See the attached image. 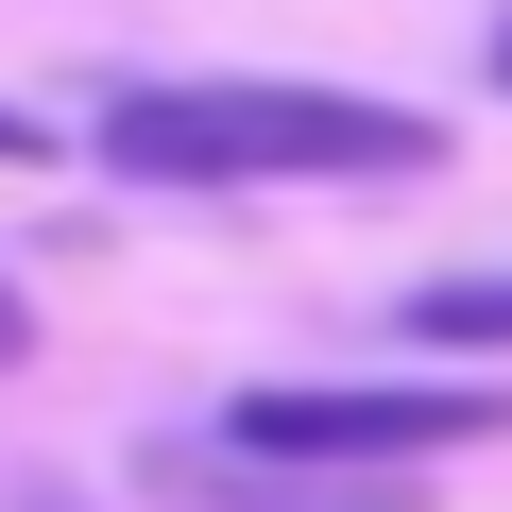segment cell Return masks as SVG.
<instances>
[{
	"label": "cell",
	"instance_id": "52a82bcc",
	"mask_svg": "<svg viewBox=\"0 0 512 512\" xmlns=\"http://www.w3.org/2000/svg\"><path fill=\"white\" fill-rule=\"evenodd\" d=\"M495 86H512V18H495Z\"/></svg>",
	"mask_w": 512,
	"mask_h": 512
},
{
	"label": "cell",
	"instance_id": "6da1fadb",
	"mask_svg": "<svg viewBox=\"0 0 512 512\" xmlns=\"http://www.w3.org/2000/svg\"><path fill=\"white\" fill-rule=\"evenodd\" d=\"M86 154L120 188H410V171H444V120L376 103V86L222 69V86H103Z\"/></svg>",
	"mask_w": 512,
	"mask_h": 512
},
{
	"label": "cell",
	"instance_id": "3957f363",
	"mask_svg": "<svg viewBox=\"0 0 512 512\" xmlns=\"http://www.w3.org/2000/svg\"><path fill=\"white\" fill-rule=\"evenodd\" d=\"M137 478H154L171 512H427L410 478H325V461H256V444H222V427H205V444L171 427V444H154Z\"/></svg>",
	"mask_w": 512,
	"mask_h": 512
},
{
	"label": "cell",
	"instance_id": "277c9868",
	"mask_svg": "<svg viewBox=\"0 0 512 512\" xmlns=\"http://www.w3.org/2000/svg\"><path fill=\"white\" fill-rule=\"evenodd\" d=\"M393 325H410L427 359H512V256H495V274H427Z\"/></svg>",
	"mask_w": 512,
	"mask_h": 512
},
{
	"label": "cell",
	"instance_id": "7a4b0ae2",
	"mask_svg": "<svg viewBox=\"0 0 512 512\" xmlns=\"http://www.w3.org/2000/svg\"><path fill=\"white\" fill-rule=\"evenodd\" d=\"M495 427H512L495 376H274V393L222 410V444L325 461V478H410V461H461V444H495Z\"/></svg>",
	"mask_w": 512,
	"mask_h": 512
},
{
	"label": "cell",
	"instance_id": "8992f818",
	"mask_svg": "<svg viewBox=\"0 0 512 512\" xmlns=\"http://www.w3.org/2000/svg\"><path fill=\"white\" fill-rule=\"evenodd\" d=\"M52 154V120H18V103H0V171H35Z\"/></svg>",
	"mask_w": 512,
	"mask_h": 512
},
{
	"label": "cell",
	"instance_id": "5b68a950",
	"mask_svg": "<svg viewBox=\"0 0 512 512\" xmlns=\"http://www.w3.org/2000/svg\"><path fill=\"white\" fill-rule=\"evenodd\" d=\"M18 359H35V291L0 274V376H18Z\"/></svg>",
	"mask_w": 512,
	"mask_h": 512
}]
</instances>
